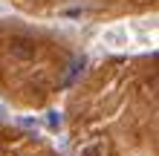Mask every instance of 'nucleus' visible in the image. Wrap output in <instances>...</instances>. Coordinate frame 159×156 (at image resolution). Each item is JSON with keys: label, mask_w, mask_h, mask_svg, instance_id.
Masks as SVG:
<instances>
[{"label": "nucleus", "mask_w": 159, "mask_h": 156, "mask_svg": "<svg viewBox=\"0 0 159 156\" xmlns=\"http://www.w3.org/2000/svg\"><path fill=\"white\" fill-rule=\"evenodd\" d=\"M0 113H3V110H0Z\"/></svg>", "instance_id": "nucleus-1"}]
</instances>
